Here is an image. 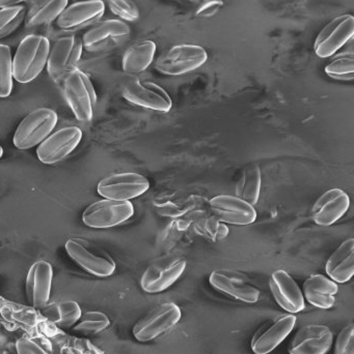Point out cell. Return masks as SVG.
<instances>
[{
    "instance_id": "obj_1",
    "label": "cell",
    "mask_w": 354,
    "mask_h": 354,
    "mask_svg": "<svg viewBox=\"0 0 354 354\" xmlns=\"http://www.w3.org/2000/svg\"><path fill=\"white\" fill-rule=\"evenodd\" d=\"M50 41L41 35H29L24 37L12 58V74L17 82H31L47 66L50 53Z\"/></svg>"
},
{
    "instance_id": "obj_2",
    "label": "cell",
    "mask_w": 354,
    "mask_h": 354,
    "mask_svg": "<svg viewBox=\"0 0 354 354\" xmlns=\"http://www.w3.org/2000/svg\"><path fill=\"white\" fill-rule=\"evenodd\" d=\"M64 99L77 120L89 122L97 103V95L89 77L79 68H74L62 81Z\"/></svg>"
},
{
    "instance_id": "obj_3",
    "label": "cell",
    "mask_w": 354,
    "mask_h": 354,
    "mask_svg": "<svg viewBox=\"0 0 354 354\" xmlns=\"http://www.w3.org/2000/svg\"><path fill=\"white\" fill-rule=\"evenodd\" d=\"M57 114L49 108H39L27 114L15 132V147L21 151L41 145L57 124Z\"/></svg>"
},
{
    "instance_id": "obj_4",
    "label": "cell",
    "mask_w": 354,
    "mask_h": 354,
    "mask_svg": "<svg viewBox=\"0 0 354 354\" xmlns=\"http://www.w3.org/2000/svg\"><path fill=\"white\" fill-rule=\"evenodd\" d=\"M208 59L207 51L202 46L182 44L164 52L155 62L160 74L180 76L201 68Z\"/></svg>"
},
{
    "instance_id": "obj_5",
    "label": "cell",
    "mask_w": 354,
    "mask_h": 354,
    "mask_svg": "<svg viewBox=\"0 0 354 354\" xmlns=\"http://www.w3.org/2000/svg\"><path fill=\"white\" fill-rule=\"evenodd\" d=\"M186 260L168 255L152 262L143 272L141 286L148 293H159L170 288L184 272Z\"/></svg>"
},
{
    "instance_id": "obj_6",
    "label": "cell",
    "mask_w": 354,
    "mask_h": 354,
    "mask_svg": "<svg viewBox=\"0 0 354 354\" xmlns=\"http://www.w3.org/2000/svg\"><path fill=\"white\" fill-rule=\"evenodd\" d=\"M82 50V39L75 35H66L54 41L47 62L48 74L54 82L62 83L67 75L76 68Z\"/></svg>"
},
{
    "instance_id": "obj_7",
    "label": "cell",
    "mask_w": 354,
    "mask_h": 354,
    "mask_svg": "<svg viewBox=\"0 0 354 354\" xmlns=\"http://www.w3.org/2000/svg\"><path fill=\"white\" fill-rule=\"evenodd\" d=\"M66 251L81 268L100 278L112 276L116 270V262L103 250L80 239H69Z\"/></svg>"
},
{
    "instance_id": "obj_8",
    "label": "cell",
    "mask_w": 354,
    "mask_h": 354,
    "mask_svg": "<svg viewBox=\"0 0 354 354\" xmlns=\"http://www.w3.org/2000/svg\"><path fill=\"white\" fill-rule=\"evenodd\" d=\"M133 214L134 207L131 202L105 198L85 208L82 222L91 228H110L126 222Z\"/></svg>"
},
{
    "instance_id": "obj_9",
    "label": "cell",
    "mask_w": 354,
    "mask_h": 354,
    "mask_svg": "<svg viewBox=\"0 0 354 354\" xmlns=\"http://www.w3.org/2000/svg\"><path fill=\"white\" fill-rule=\"evenodd\" d=\"M181 310L172 303L162 304L137 322L133 328V336L139 342H149L178 324Z\"/></svg>"
},
{
    "instance_id": "obj_10",
    "label": "cell",
    "mask_w": 354,
    "mask_h": 354,
    "mask_svg": "<svg viewBox=\"0 0 354 354\" xmlns=\"http://www.w3.org/2000/svg\"><path fill=\"white\" fill-rule=\"evenodd\" d=\"M354 39V17L341 15L326 25L314 44L315 53L319 57L328 58Z\"/></svg>"
},
{
    "instance_id": "obj_11",
    "label": "cell",
    "mask_w": 354,
    "mask_h": 354,
    "mask_svg": "<svg viewBox=\"0 0 354 354\" xmlns=\"http://www.w3.org/2000/svg\"><path fill=\"white\" fill-rule=\"evenodd\" d=\"M150 181L147 177L134 172L112 174L98 183L97 191L106 199L129 201L143 195L149 189Z\"/></svg>"
},
{
    "instance_id": "obj_12",
    "label": "cell",
    "mask_w": 354,
    "mask_h": 354,
    "mask_svg": "<svg viewBox=\"0 0 354 354\" xmlns=\"http://www.w3.org/2000/svg\"><path fill=\"white\" fill-rule=\"evenodd\" d=\"M131 29L121 20H105L96 23L82 37L83 49L100 52L122 45L129 37Z\"/></svg>"
},
{
    "instance_id": "obj_13",
    "label": "cell",
    "mask_w": 354,
    "mask_h": 354,
    "mask_svg": "<svg viewBox=\"0 0 354 354\" xmlns=\"http://www.w3.org/2000/svg\"><path fill=\"white\" fill-rule=\"evenodd\" d=\"M123 97L133 105L159 112H168L172 102L170 95L156 83L151 81H131L123 88Z\"/></svg>"
},
{
    "instance_id": "obj_14",
    "label": "cell",
    "mask_w": 354,
    "mask_h": 354,
    "mask_svg": "<svg viewBox=\"0 0 354 354\" xmlns=\"http://www.w3.org/2000/svg\"><path fill=\"white\" fill-rule=\"evenodd\" d=\"M82 132L77 127L58 130L48 136L37 149V159L43 164L51 165L66 159L80 143Z\"/></svg>"
},
{
    "instance_id": "obj_15",
    "label": "cell",
    "mask_w": 354,
    "mask_h": 354,
    "mask_svg": "<svg viewBox=\"0 0 354 354\" xmlns=\"http://www.w3.org/2000/svg\"><path fill=\"white\" fill-rule=\"evenodd\" d=\"M105 12L102 0H80L70 4L56 19V24L62 30L76 31L93 26Z\"/></svg>"
},
{
    "instance_id": "obj_16",
    "label": "cell",
    "mask_w": 354,
    "mask_h": 354,
    "mask_svg": "<svg viewBox=\"0 0 354 354\" xmlns=\"http://www.w3.org/2000/svg\"><path fill=\"white\" fill-rule=\"evenodd\" d=\"M334 342L332 330L324 324H307L289 344L290 354H326Z\"/></svg>"
},
{
    "instance_id": "obj_17",
    "label": "cell",
    "mask_w": 354,
    "mask_h": 354,
    "mask_svg": "<svg viewBox=\"0 0 354 354\" xmlns=\"http://www.w3.org/2000/svg\"><path fill=\"white\" fill-rule=\"evenodd\" d=\"M210 209L220 222L232 225H249L257 218L253 205L237 196L220 195L209 202Z\"/></svg>"
},
{
    "instance_id": "obj_18",
    "label": "cell",
    "mask_w": 354,
    "mask_h": 354,
    "mask_svg": "<svg viewBox=\"0 0 354 354\" xmlns=\"http://www.w3.org/2000/svg\"><path fill=\"white\" fill-rule=\"evenodd\" d=\"M295 324L297 316L292 314L265 322L251 339V351L256 354L272 353L290 335Z\"/></svg>"
},
{
    "instance_id": "obj_19",
    "label": "cell",
    "mask_w": 354,
    "mask_h": 354,
    "mask_svg": "<svg viewBox=\"0 0 354 354\" xmlns=\"http://www.w3.org/2000/svg\"><path fill=\"white\" fill-rule=\"evenodd\" d=\"M351 206V198L341 189H332L322 194L314 204L312 218L322 227L332 226L340 220Z\"/></svg>"
},
{
    "instance_id": "obj_20",
    "label": "cell",
    "mask_w": 354,
    "mask_h": 354,
    "mask_svg": "<svg viewBox=\"0 0 354 354\" xmlns=\"http://www.w3.org/2000/svg\"><path fill=\"white\" fill-rule=\"evenodd\" d=\"M270 290L278 305L291 314L305 309V297L294 279L286 270H276L270 277Z\"/></svg>"
},
{
    "instance_id": "obj_21",
    "label": "cell",
    "mask_w": 354,
    "mask_h": 354,
    "mask_svg": "<svg viewBox=\"0 0 354 354\" xmlns=\"http://www.w3.org/2000/svg\"><path fill=\"white\" fill-rule=\"evenodd\" d=\"M209 282L216 290L237 301L247 304L259 301L260 291L240 274L228 270H214L210 274Z\"/></svg>"
},
{
    "instance_id": "obj_22",
    "label": "cell",
    "mask_w": 354,
    "mask_h": 354,
    "mask_svg": "<svg viewBox=\"0 0 354 354\" xmlns=\"http://www.w3.org/2000/svg\"><path fill=\"white\" fill-rule=\"evenodd\" d=\"M51 264L46 261H37L31 266L26 279V295L29 304L42 310L47 306L51 291Z\"/></svg>"
},
{
    "instance_id": "obj_23",
    "label": "cell",
    "mask_w": 354,
    "mask_h": 354,
    "mask_svg": "<svg viewBox=\"0 0 354 354\" xmlns=\"http://www.w3.org/2000/svg\"><path fill=\"white\" fill-rule=\"evenodd\" d=\"M339 292L337 282L324 274H312L303 283V297L314 307L330 309L336 303Z\"/></svg>"
},
{
    "instance_id": "obj_24",
    "label": "cell",
    "mask_w": 354,
    "mask_h": 354,
    "mask_svg": "<svg viewBox=\"0 0 354 354\" xmlns=\"http://www.w3.org/2000/svg\"><path fill=\"white\" fill-rule=\"evenodd\" d=\"M326 272L337 283H346L354 276V237L343 241L328 258Z\"/></svg>"
},
{
    "instance_id": "obj_25",
    "label": "cell",
    "mask_w": 354,
    "mask_h": 354,
    "mask_svg": "<svg viewBox=\"0 0 354 354\" xmlns=\"http://www.w3.org/2000/svg\"><path fill=\"white\" fill-rule=\"evenodd\" d=\"M157 46L151 39H145L133 44L123 56V71L129 75L143 73L153 62Z\"/></svg>"
},
{
    "instance_id": "obj_26",
    "label": "cell",
    "mask_w": 354,
    "mask_h": 354,
    "mask_svg": "<svg viewBox=\"0 0 354 354\" xmlns=\"http://www.w3.org/2000/svg\"><path fill=\"white\" fill-rule=\"evenodd\" d=\"M68 6V0H35L29 8L25 19L27 28L50 24L60 17Z\"/></svg>"
},
{
    "instance_id": "obj_27",
    "label": "cell",
    "mask_w": 354,
    "mask_h": 354,
    "mask_svg": "<svg viewBox=\"0 0 354 354\" xmlns=\"http://www.w3.org/2000/svg\"><path fill=\"white\" fill-rule=\"evenodd\" d=\"M261 191V171L259 166L251 165L243 170L236 187V196L251 205H255Z\"/></svg>"
},
{
    "instance_id": "obj_28",
    "label": "cell",
    "mask_w": 354,
    "mask_h": 354,
    "mask_svg": "<svg viewBox=\"0 0 354 354\" xmlns=\"http://www.w3.org/2000/svg\"><path fill=\"white\" fill-rule=\"evenodd\" d=\"M26 14L22 4L0 8V39L14 33L24 22Z\"/></svg>"
},
{
    "instance_id": "obj_29",
    "label": "cell",
    "mask_w": 354,
    "mask_h": 354,
    "mask_svg": "<svg viewBox=\"0 0 354 354\" xmlns=\"http://www.w3.org/2000/svg\"><path fill=\"white\" fill-rule=\"evenodd\" d=\"M110 322L107 316L101 312H87L81 315L78 324L73 328L74 332L78 334L91 336L99 334L102 330L109 326Z\"/></svg>"
},
{
    "instance_id": "obj_30",
    "label": "cell",
    "mask_w": 354,
    "mask_h": 354,
    "mask_svg": "<svg viewBox=\"0 0 354 354\" xmlns=\"http://www.w3.org/2000/svg\"><path fill=\"white\" fill-rule=\"evenodd\" d=\"M12 78V51L8 46L0 44V97H10Z\"/></svg>"
},
{
    "instance_id": "obj_31",
    "label": "cell",
    "mask_w": 354,
    "mask_h": 354,
    "mask_svg": "<svg viewBox=\"0 0 354 354\" xmlns=\"http://www.w3.org/2000/svg\"><path fill=\"white\" fill-rule=\"evenodd\" d=\"M326 73L336 80H354V53L341 56L326 66Z\"/></svg>"
},
{
    "instance_id": "obj_32",
    "label": "cell",
    "mask_w": 354,
    "mask_h": 354,
    "mask_svg": "<svg viewBox=\"0 0 354 354\" xmlns=\"http://www.w3.org/2000/svg\"><path fill=\"white\" fill-rule=\"evenodd\" d=\"M108 8L116 16L128 22H135L139 18V6L132 0H107Z\"/></svg>"
},
{
    "instance_id": "obj_33",
    "label": "cell",
    "mask_w": 354,
    "mask_h": 354,
    "mask_svg": "<svg viewBox=\"0 0 354 354\" xmlns=\"http://www.w3.org/2000/svg\"><path fill=\"white\" fill-rule=\"evenodd\" d=\"M60 306V319L56 326L60 328H71L80 319L81 310L78 304L75 301H64Z\"/></svg>"
},
{
    "instance_id": "obj_34",
    "label": "cell",
    "mask_w": 354,
    "mask_h": 354,
    "mask_svg": "<svg viewBox=\"0 0 354 354\" xmlns=\"http://www.w3.org/2000/svg\"><path fill=\"white\" fill-rule=\"evenodd\" d=\"M334 354H354V324L341 330L337 337Z\"/></svg>"
},
{
    "instance_id": "obj_35",
    "label": "cell",
    "mask_w": 354,
    "mask_h": 354,
    "mask_svg": "<svg viewBox=\"0 0 354 354\" xmlns=\"http://www.w3.org/2000/svg\"><path fill=\"white\" fill-rule=\"evenodd\" d=\"M222 6H224L222 0H210V1L205 2V3L200 6L197 10V16L202 17V18L213 16Z\"/></svg>"
},
{
    "instance_id": "obj_36",
    "label": "cell",
    "mask_w": 354,
    "mask_h": 354,
    "mask_svg": "<svg viewBox=\"0 0 354 354\" xmlns=\"http://www.w3.org/2000/svg\"><path fill=\"white\" fill-rule=\"evenodd\" d=\"M19 354H47L43 351V348L35 344V342L21 339L17 344Z\"/></svg>"
},
{
    "instance_id": "obj_37",
    "label": "cell",
    "mask_w": 354,
    "mask_h": 354,
    "mask_svg": "<svg viewBox=\"0 0 354 354\" xmlns=\"http://www.w3.org/2000/svg\"><path fill=\"white\" fill-rule=\"evenodd\" d=\"M42 314L49 320L52 324H57L60 319V306L58 304H53V305L46 306L44 309L41 310Z\"/></svg>"
},
{
    "instance_id": "obj_38",
    "label": "cell",
    "mask_w": 354,
    "mask_h": 354,
    "mask_svg": "<svg viewBox=\"0 0 354 354\" xmlns=\"http://www.w3.org/2000/svg\"><path fill=\"white\" fill-rule=\"evenodd\" d=\"M27 1V0H0V8H8V6H18L21 2Z\"/></svg>"
},
{
    "instance_id": "obj_39",
    "label": "cell",
    "mask_w": 354,
    "mask_h": 354,
    "mask_svg": "<svg viewBox=\"0 0 354 354\" xmlns=\"http://www.w3.org/2000/svg\"><path fill=\"white\" fill-rule=\"evenodd\" d=\"M188 1H191V3L199 4V6H201V4L210 1V0H188Z\"/></svg>"
},
{
    "instance_id": "obj_40",
    "label": "cell",
    "mask_w": 354,
    "mask_h": 354,
    "mask_svg": "<svg viewBox=\"0 0 354 354\" xmlns=\"http://www.w3.org/2000/svg\"><path fill=\"white\" fill-rule=\"evenodd\" d=\"M2 156H3V149H2L1 145H0V159H1Z\"/></svg>"
}]
</instances>
